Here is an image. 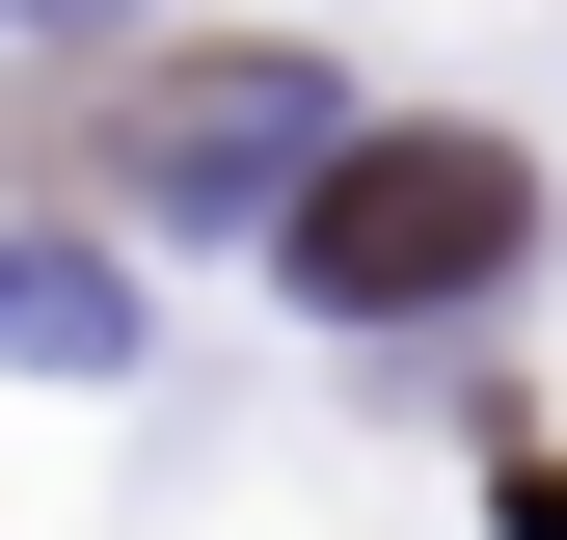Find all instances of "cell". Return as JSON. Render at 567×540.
<instances>
[{"label": "cell", "instance_id": "6da1fadb", "mask_svg": "<svg viewBox=\"0 0 567 540\" xmlns=\"http://www.w3.org/2000/svg\"><path fill=\"white\" fill-rule=\"evenodd\" d=\"M270 270L324 324H460L486 270H540V163L514 135H324V189L270 217Z\"/></svg>", "mask_w": 567, "mask_h": 540}, {"label": "cell", "instance_id": "7a4b0ae2", "mask_svg": "<svg viewBox=\"0 0 567 540\" xmlns=\"http://www.w3.org/2000/svg\"><path fill=\"white\" fill-rule=\"evenodd\" d=\"M514 540H567V459H514Z\"/></svg>", "mask_w": 567, "mask_h": 540}]
</instances>
